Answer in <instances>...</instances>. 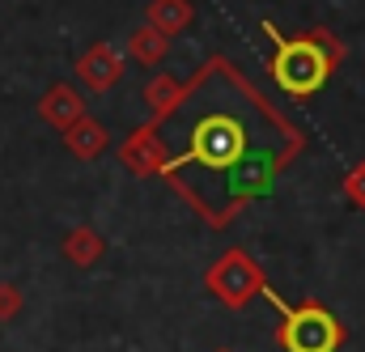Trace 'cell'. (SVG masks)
I'll return each instance as SVG.
<instances>
[{
	"mask_svg": "<svg viewBox=\"0 0 365 352\" xmlns=\"http://www.w3.org/2000/svg\"><path fill=\"white\" fill-rule=\"evenodd\" d=\"M102 251H106V242H102V234L90 229V225H81V229H73L68 238H64V259L77 267H90L102 259Z\"/></svg>",
	"mask_w": 365,
	"mask_h": 352,
	"instance_id": "cell-9",
	"label": "cell"
},
{
	"mask_svg": "<svg viewBox=\"0 0 365 352\" xmlns=\"http://www.w3.org/2000/svg\"><path fill=\"white\" fill-rule=\"evenodd\" d=\"M119 157H123V166L128 170H136V175H162L166 170V149H162V140H158V128L149 123V128H140V132H132L128 136V145L119 149Z\"/></svg>",
	"mask_w": 365,
	"mask_h": 352,
	"instance_id": "cell-6",
	"label": "cell"
},
{
	"mask_svg": "<svg viewBox=\"0 0 365 352\" xmlns=\"http://www.w3.org/2000/svg\"><path fill=\"white\" fill-rule=\"evenodd\" d=\"M149 26L162 30L166 38H175L179 30L191 26V4L187 0H153L149 4Z\"/></svg>",
	"mask_w": 365,
	"mask_h": 352,
	"instance_id": "cell-10",
	"label": "cell"
},
{
	"mask_svg": "<svg viewBox=\"0 0 365 352\" xmlns=\"http://www.w3.org/2000/svg\"><path fill=\"white\" fill-rule=\"evenodd\" d=\"M38 115H43V123H51V128H73L81 115H86V102H81V93L73 86H51L43 98H38Z\"/></svg>",
	"mask_w": 365,
	"mask_h": 352,
	"instance_id": "cell-7",
	"label": "cell"
},
{
	"mask_svg": "<svg viewBox=\"0 0 365 352\" xmlns=\"http://www.w3.org/2000/svg\"><path fill=\"white\" fill-rule=\"evenodd\" d=\"M166 47H170V38H166L162 30H153V26H140V30L128 38V51H132V60H140V64L166 60Z\"/></svg>",
	"mask_w": 365,
	"mask_h": 352,
	"instance_id": "cell-11",
	"label": "cell"
},
{
	"mask_svg": "<svg viewBox=\"0 0 365 352\" xmlns=\"http://www.w3.org/2000/svg\"><path fill=\"white\" fill-rule=\"evenodd\" d=\"M17 310H21V293H17L13 284H4V280H0V323L17 319Z\"/></svg>",
	"mask_w": 365,
	"mask_h": 352,
	"instance_id": "cell-13",
	"label": "cell"
},
{
	"mask_svg": "<svg viewBox=\"0 0 365 352\" xmlns=\"http://www.w3.org/2000/svg\"><path fill=\"white\" fill-rule=\"evenodd\" d=\"M179 98H182V89L175 86L170 77H153L149 89H145V102H149V110H153L158 119H162L166 110H175V106H179Z\"/></svg>",
	"mask_w": 365,
	"mask_h": 352,
	"instance_id": "cell-12",
	"label": "cell"
},
{
	"mask_svg": "<svg viewBox=\"0 0 365 352\" xmlns=\"http://www.w3.org/2000/svg\"><path fill=\"white\" fill-rule=\"evenodd\" d=\"M242 157H247L242 123L234 115H204L191 132V149L175 162H166L162 175H179L187 162H204L208 170H234V166H242Z\"/></svg>",
	"mask_w": 365,
	"mask_h": 352,
	"instance_id": "cell-3",
	"label": "cell"
},
{
	"mask_svg": "<svg viewBox=\"0 0 365 352\" xmlns=\"http://www.w3.org/2000/svg\"><path fill=\"white\" fill-rule=\"evenodd\" d=\"M217 352H230V348H217Z\"/></svg>",
	"mask_w": 365,
	"mask_h": 352,
	"instance_id": "cell-15",
	"label": "cell"
},
{
	"mask_svg": "<svg viewBox=\"0 0 365 352\" xmlns=\"http://www.w3.org/2000/svg\"><path fill=\"white\" fill-rule=\"evenodd\" d=\"M208 289L221 297V301H230V306H242L247 297H255L259 289H264V271L251 264L242 251H230V255H221L212 271H208Z\"/></svg>",
	"mask_w": 365,
	"mask_h": 352,
	"instance_id": "cell-4",
	"label": "cell"
},
{
	"mask_svg": "<svg viewBox=\"0 0 365 352\" xmlns=\"http://www.w3.org/2000/svg\"><path fill=\"white\" fill-rule=\"evenodd\" d=\"M268 38L276 43L272 51V77L289 98H310L314 89H323L327 73H331V51H323L314 38H280L276 26L264 21Z\"/></svg>",
	"mask_w": 365,
	"mask_h": 352,
	"instance_id": "cell-2",
	"label": "cell"
},
{
	"mask_svg": "<svg viewBox=\"0 0 365 352\" xmlns=\"http://www.w3.org/2000/svg\"><path fill=\"white\" fill-rule=\"evenodd\" d=\"M64 145H68V153L73 157H81V162H90V157H98L106 145H110V136H106V128L98 123V119H90V115H81L73 128H64Z\"/></svg>",
	"mask_w": 365,
	"mask_h": 352,
	"instance_id": "cell-8",
	"label": "cell"
},
{
	"mask_svg": "<svg viewBox=\"0 0 365 352\" xmlns=\"http://www.w3.org/2000/svg\"><path fill=\"white\" fill-rule=\"evenodd\" d=\"M268 297V306H276L280 327H276V344L284 352H336L344 344V327L336 323V314H327L319 301H302L289 306L276 289H259Z\"/></svg>",
	"mask_w": 365,
	"mask_h": 352,
	"instance_id": "cell-1",
	"label": "cell"
},
{
	"mask_svg": "<svg viewBox=\"0 0 365 352\" xmlns=\"http://www.w3.org/2000/svg\"><path fill=\"white\" fill-rule=\"evenodd\" d=\"M77 77H81L86 89L106 93V89L119 86V77H123V56H119L110 43H93L90 51L77 60Z\"/></svg>",
	"mask_w": 365,
	"mask_h": 352,
	"instance_id": "cell-5",
	"label": "cell"
},
{
	"mask_svg": "<svg viewBox=\"0 0 365 352\" xmlns=\"http://www.w3.org/2000/svg\"><path fill=\"white\" fill-rule=\"evenodd\" d=\"M344 191H349V200H353L357 208H365V162L349 170V178H344Z\"/></svg>",
	"mask_w": 365,
	"mask_h": 352,
	"instance_id": "cell-14",
	"label": "cell"
}]
</instances>
